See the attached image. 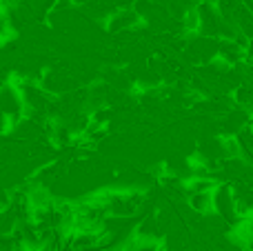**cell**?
Segmentation results:
<instances>
[{
  "mask_svg": "<svg viewBox=\"0 0 253 251\" xmlns=\"http://www.w3.org/2000/svg\"><path fill=\"white\" fill-rule=\"evenodd\" d=\"M187 207L193 213L202 216L209 209H213V194H189L187 196Z\"/></svg>",
  "mask_w": 253,
  "mask_h": 251,
  "instance_id": "cell-1",
  "label": "cell"
}]
</instances>
